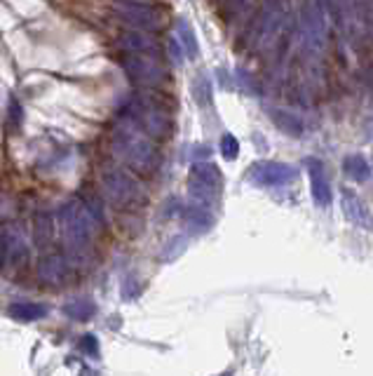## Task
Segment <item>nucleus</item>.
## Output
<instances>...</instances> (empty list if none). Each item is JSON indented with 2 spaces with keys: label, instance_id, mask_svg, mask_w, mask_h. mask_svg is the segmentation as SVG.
Segmentation results:
<instances>
[{
  "label": "nucleus",
  "instance_id": "nucleus-1",
  "mask_svg": "<svg viewBox=\"0 0 373 376\" xmlns=\"http://www.w3.org/2000/svg\"><path fill=\"white\" fill-rule=\"evenodd\" d=\"M110 149H113V156L117 160H122L129 170L139 172V174L151 177L160 170V163H163V156H160L158 146L153 144V139L124 115L120 125L113 129Z\"/></svg>",
  "mask_w": 373,
  "mask_h": 376
},
{
  "label": "nucleus",
  "instance_id": "nucleus-2",
  "mask_svg": "<svg viewBox=\"0 0 373 376\" xmlns=\"http://www.w3.org/2000/svg\"><path fill=\"white\" fill-rule=\"evenodd\" d=\"M124 118H129L134 125H139L151 139H167L172 132L169 106H165L163 97H134L124 106Z\"/></svg>",
  "mask_w": 373,
  "mask_h": 376
},
{
  "label": "nucleus",
  "instance_id": "nucleus-3",
  "mask_svg": "<svg viewBox=\"0 0 373 376\" xmlns=\"http://www.w3.org/2000/svg\"><path fill=\"white\" fill-rule=\"evenodd\" d=\"M97 226L99 221L92 217L90 209L83 202H71V205L61 209V231H64L68 256L76 259V261L87 256Z\"/></svg>",
  "mask_w": 373,
  "mask_h": 376
},
{
  "label": "nucleus",
  "instance_id": "nucleus-4",
  "mask_svg": "<svg viewBox=\"0 0 373 376\" xmlns=\"http://www.w3.org/2000/svg\"><path fill=\"white\" fill-rule=\"evenodd\" d=\"M103 195L110 205L120 209H132L146 202L144 186L124 170H108L103 174Z\"/></svg>",
  "mask_w": 373,
  "mask_h": 376
},
{
  "label": "nucleus",
  "instance_id": "nucleus-5",
  "mask_svg": "<svg viewBox=\"0 0 373 376\" xmlns=\"http://www.w3.org/2000/svg\"><path fill=\"white\" fill-rule=\"evenodd\" d=\"M120 66L127 73V78L134 85H141V88H160V85H165L169 80V73L165 71L163 59L148 57V54L127 52L120 59Z\"/></svg>",
  "mask_w": 373,
  "mask_h": 376
},
{
  "label": "nucleus",
  "instance_id": "nucleus-6",
  "mask_svg": "<svg viewBox=\"0 0 373 376\" xmlns=\"http://www.w3.org/2000/svg\"><path fill=\"white\" fill-rule=\"evenodd\" d=\"M113 10L122 22L132 24L134 28L148 31V33L163 28V12L151 8L148 3H141V0H115Z\"/></svg>",
  "mask_w": 373,
  "mask_h": 376
},
{
  "label": "nucleus",
  "instance_id": "nucleus-7",
  "mask_svg": "<svg viewBox=\"0 0 373 376\" xmlns=\"http://www.w3.org/2000/svg\"><path fill=\"white\" fill-rule=\"evenodd\" d=\"M28 261V240L24 236L22 228H5L0 236V268L15 273Z\"/></svg>",
  "mask_w": 373,
  "mask_h": 376
},
{
  "label": "nucleus",
  "instance_id": "nucleus-8",
  "mask_svg": "<svg viewBox=\"0 0 373 376\" xmlns=\"http://www.w3.org/2000/svg\"><path fill=\"white\" fill-rule=\"evenodd\" d=\"M190 193L195 200L200 202H211V198L216 195V190L221 186V179H219V172L211 165H200L195 163L192 165V172H190Z\"/></svg>",
  "mask_w": 373,
  "mask_h": 376
},
{
  "label": "nucleus",
  "instance_id": "nucleus-9",
  "mask_svg": "<svg viewBox=\"0 0 373 376\" xmlns=\"http://www.w3.org/2000/svg\"><path fill=\"white\" fill-rule=\"evenodd\" d=\"M296 177V172L289 165H279V163H258L249 170V179L254 183L260 186H282V183L291 181Z\"/></svg>",
  "mask_w": 373,
  "mask_h": 376
},
{
  "label": "nucleus",
  "instance_id": "nucleus-10",
  "mask_svg": "<svg viewBox=\"0 0 373 376\" xmlns=\"http://www.w3.org/2000/svg\"><path fill=\"white\" fill-rule=\"evenodd\" d=\"M117 45H120L124 52L148 54V57L163 59V47L158 45V40H153L151 35H148V31H141V28L124 31L120 40H117Z\"/></svg>",
  "mask_w": 373,
  "mask_h": 376
},
{
  "label": "nucleus",
  "instance_id": "nucleus-11",
  "mask_svg": "<svg viewBox=\"0 0 373 376\" xmlns=\"http://www.w3.org/2000/svg\"><path fill=\"white\" fill-rule=\"evenodd\" d=\"M33 245L38 247L40 252H45L49 245H52V238H54V219L49 212H35L33 217Z\"/></svg>",
  "mask_w": 373,
  "mask_h": 376
},
{
  "label": "nucleus",
  "instance_id": "nucleus-12",
  "mask_svg": "<svg viewBox=\"0 0 373 376\" xmlns=\"http://www.w3.org/2000/svg\"><path fill=\"white\" fill-rule=\"evenodd\" d=\"M38 277L47 285H57L66 277V261L57 254L42 256L38 263Z\"/></svg>",
  "mask_w": 373,
  "mask_h": 376
},
{
  "label": "nucleus",
  "instance_id": "nucleus-13",
  "mask_svg": "<svg viewBox=\"0 0 373 376\" xmlns=\"http://www.w3.org/2000/svg\"><path fill=\"white\" fill-rule=\"evenodd\" d=\"M45 308L38 306V304H24V301H19V304H12L10 306V316L22 320V322H33V320H40L45 318Z\"/></svg>",
  "mask_w": 373,
  "mask_h": 376
},
{
  "label": "nucleus",
  "instance_id": "nucleus-14",
  "mask_svg": "<svg viewBox=\"0 0 373 376\" xmlns=\"http://www.w3.org/2000/svg\"><path fill=\"white\" fill-rule=\"evenodd\" d=\"M64 313L68 318H73V320H90L92 316L97 313V306H94V301H90V299H76V301H71V304H66L64 306Z\"/></svg>",
  "mask_w": 373,
  "mask_h": 376
},
{
  "label": "nucleus",
  "instance_id": "nucleus-15",
  "mask_svg": "<svg viewBox=\"0 0 373 376\" xmlns=\"http://www.w3.org/2000/svg\"><path fill=\"white\" fill-rule=\"evenodd\" d=\"M176 31H179V38H181L185 52L190 54V57H197V42H195V33H192V28L188 26V22L185 19H179L176 22Z\"/></svg>",
  "mask_w": 373,
  "mask_h": 376
},
{
  "label": "nucleus",
  "instance_id": "nucleus-16",
  "mask_svg": "<svg viewBox=\"0 0 373 376\" xmlns=\"http://www.w3.org/2000/svg\"><path fill=\"white\" fill-rule=\"evenodd\" d=\"M183 219L188 221L190 228H209L211 226V217L204 209L200 207H188V209H183Z\"/></svg>",
  "mask_w": 373,
  "mask_h": 376
},
{
  "label": "nucleus",
  "instance_id": "nucleus-17",
  "mask_svg": "<svg viewBox=\"0 0 373 376\" xmlns=\"http://www.w3.org/2000/svg\"><path fill=\"white\" fill-rule=\"evenodd\" d=\"M313 188H315V200L320 202V205H324V207L331 205V193H329V186H326L324 179H322V174L317 177V170H313Z\"/></svg>",
  "mask_w": 373,
  "mask_h": 376
},
{
  "label": "nucleus",
  "instance_id": "nucleus-18",
  "mask_svg": "<svg viewBox=\"0 0 373 376\" xmlns=\"http://www.w3.org/2000/svg\"><path fill=\"white\" fill-rule=\"evenodd\" d=\"M221 151H223V156H226L228 160H233L235 156H238V151H240L238 139L230 137V134H226V137H223V141H221Z\"/></svg>",
  "mask_w": 373,
  "mask_h": 376
},
{
  "label": "nucleus",
  "instance_id": "nucleus-19",
  "mask_svg": "<svg viewBox=\"0 0 373 376\" xmlns=\"http://www.w3.org/2000/svg\"><path fill=\"white\" fill-rule=\"evenodd\" d=\"M80 350L87 355H92V357H97L99 355V343H97V336L94 334H87L80 338Z\"/></svg>",
  "mask_w": 373,
  "mask_h": 376
},
{
  "label": "nucleus",
  "instance_id": "nucleus-20",
  "mask_svg": "<svg viewBox=\"0 0 373 376\" xmlns=\"http://www.w3.org/2000/svg\"><path fill=\"white\" fill-rule=\"evenodd\" d=\"M12 118H15V125H17V127L22 125L24 115H22V106H19V101H17V99H10V120H12Z\"/></svg>",
  "mask_w": 373,
  "mask_h": 376
},
{
  "label": "nucleus",
  "instance_id": "nucleus-21",
  "mask_svg": "<svg viewBox=\"0 0 373 376\" xmlns=\"http://www.w3.org/2000/svg\"><path fill=\"white\" fill-rule=\"evenodd\" d=\"M169 50H172L174 61H181V47H179V42H176V40H169Z\"/></svg>",
  "mask_w": 373,
  "mask_h": 376
}]
</instances>
